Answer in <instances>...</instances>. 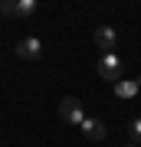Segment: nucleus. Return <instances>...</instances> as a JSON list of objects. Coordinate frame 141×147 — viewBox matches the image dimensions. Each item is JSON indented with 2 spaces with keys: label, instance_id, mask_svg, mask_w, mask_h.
I'll return each instance as SVG.
<instances>
[{
  "label": "nucleus",
  "instance_id": "obj_3",
  "mask_svg": "<svg viewBox=\"0 0 141 147\" xmlns=\"http://www.w3.org/2000/svg\"><path fill=\"white\" fill-rule=\"evenodd\" d=\"M16 56L26 59V62H36V59L43 56V42L36 36H23L20 42H16Z\"/></svg>",
  "mask_w": 141,
  "mask_h": 147
},
{
  "label": "nucleus",
  "instance_id": "obj_8",
  "mask_svg": "<svg viewBox=\"0 0 141 147\" xmlns=\"http://www.w3.org/2000/svg\"><path fill=\"white\" fill-rule=\"evenodd\" d=\"M128 137H131V141H141V118H131L128 121Z\"/></svg>",
  "mask_w": 141,
  "mask_h": 147
},
{
  "label": "nucleus",
  "instance_id": "obj_6",
  "mask_svg": "<svg viewBox=\"0 0 141 147\" xmlns=\"http://www.w3.org/2000/svg\"><path fill=\"white\" fill-rule=\"evenodd\" d=\"M138 92H141V79H121L115 85V95H118V98H135Z\"/></svg>",
  "mask_w": 141,
  "mask_h": 147
},
{
  "label": "nucleus",
  "instance_id": "obj_9",
  "mask_svg": "<svg viewBox=\"0 0 141 147\" xmlns=\"http://www.w3.org/2000/svg\"><path fill=\"white\" fill-rule=\"evenodd\" d=\"M0 13L3 16H16V3L13 0H0Z\"/></svg>",
  "mask_w": 141,
  "mask_h": 147
},
{
  "label": "nucleus",
  "instance_id": "obj_10",
  "mask_svg": "<svg viewBox=\"0 0 141 147\" xmlns=\"http://www.w3.org/2000/svg\"><path fill=\"white\" fill-rule=\"evenodd\" d=\"M128 147H135V144H128Z\"/></svg>",
  "mask_w": 141,
  "mask_h": 147
},
{
  "label": "nucleus",
  "instance_id": "obj_1",
  "mask_svg": "<svg viewBox=\"0 0 141 147\" xmlns=\"http://www.w3.org/2000/svg\"><path fill=\"white\" fill-rule=\"evenodd\" d=\"M99 75H102L105 82H115V85H118L121 79H125V62H121L115 53H105V56L99 59Z\"/></svg>",
  "mask_w": 141,
  "mask_h": 147
},
{
  "label": "nucleus",
  "instance_id": "obj_4",
  "mask_svg": "<svg viewBox=\"0 0 141 147\" xmlns=\"http://www.w3.org/2000/svg\"><path fill=\"white\" fill-rule=\"evenodd\" d=\"M95 46L102 49V56H105V53H115V46H118V33L112 30V26H99V30H95Z\"/></svg>",
  "mask_w": 141,
  "mask_h": 147
},
{
  "label": "nucleus",
  "instance_id": "obj_5",
  "mask_svg": "<svg viewBox=\"0 0 141 147\" xmlns=\"http://www.w3.org/2000/svg\"><path fill=\"white\" fill-rule=\"evenodd\" d=\"M82 134L89 137V141H105V137H108V127H105L102 118H85L82 121Z\"/></svg>",
  "mask_w": 141,
  "mask_h": 147
},
{
  "label": "nucleus",
  "instance_id": "obj_2",
  "mask_svg": "<svg viewBox=\"0 0 141 147\" xmlns=\"http://www.w3.org/2000/svg\"><path fill=\"white\" fill-rule=\"evenodd\" d=\"M59 118H63L66 124H79V127H82V121H85L82 101H79V98H72V95H66V98L59 101Z\"/></svg>",
  "mask_w": 141,
  "mask_h": 147
},
{
  "label": "nucleus",
  "instance_id": "obj_7",
  "mask_svg": "<svg viewBox=\"0 0 141 147\" xmlns=\"http://www.w3.org/2000/svg\"><path fill=\"white\" fill-rule=\"evenodd\" d=\"M36 13V0H16V16H33Z\"/></svg>",
  "mask_w": 141,
  "mask_h": 147
}]
</instances>
